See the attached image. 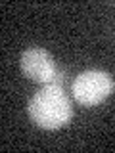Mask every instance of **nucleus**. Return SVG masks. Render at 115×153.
I'll list each match as a JSON object with an SVG mask.
<instances>
[{"label":"nucleus","instance_id":"obj_1","mask_svg":"<svg viewBox=\"0 0 115 153\" xmlns=\"http://www.w3.org/2000/svg\"><path fill=\"white\" fill-rule=\"evenodd\" d=\"M29 119L44 130H58L73 119V102L65 94L63 86L44 84L27 103Z\"/></svg>","mask_w":115,"mask_h":153},{"label":"nucleus","instance_id":"obj_2","mask_svg":"<svg viewBox=\"0 0 115 153\" xmlns=\"http://www.w3.org/2000/svg\"><path fill=\"white\" fill-rule=\"evenodd\" d=\"M115 92V80L113 76L105 71L90 69L84 73L77 75L73 84H71V94L75 102L83 107H96L104 103Z\"/></svg>","mask_w":115,"mask_h":153},{"label":"nucleus","instance_id":"obj_3","mask_svg":"<svg viewBox=\"0 0 115 153\" xmlns=\"http://www.w3.org/2000/svg\"><path fill=\"white\" fill-rule=\"evenodd\" d=\"M19 69H21L23 76H27L29 80L38 84H52L54 76L58 73V65L54 56L50 54L44 48H27L21 54V59H19Z\"/></svg>","mask_w":115,"mask_h":153},{"label":"nucleus","instance_id":"obj_4","mask_svg":"<svg viewBox=\"0 0 115 153\" xmlns=\"http://www.w3.org/2000/svg\"><path fill=\"white\" fill-rule=\"evenodd\" d=\"M65 79H67V73H65L63 69H58V73H56V76H54V80H52V84H56V86H63Z\"/></svg>","mask_w":115,"mask_h":153}]
</instances>
